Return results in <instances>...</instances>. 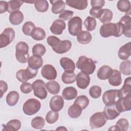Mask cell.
I'll list each match as a JSON object with an SVG mask.
<instances>
[{"instance_id":"ee69618b","label":"cell","mask_w":131,"mask_h":131,"mask_svg":"<svg viewBox=\"0 0 131 131\" xmlns=\"http://www.w3.org/2000/svg\"><path fill=\"white\" fill-rule=\"evenodd\" d=\"M32 53L33 55L41 57L46 52L45 47L41 43H37L32 48Z\"/></svg>"},{"instance_id":"7bdbcfd3","label":"cell","mask_w":131,"mask_h":131,"mask_svg":"<svg viewBox=\"0 0 131 131\" xmlns=\"http://www.w3.org/2000/svg\"><path fill=\"white\" fill-rule=\"evenodd\" d=\"M84 25L88 31H92L95 29L97 22L96 19L93 17L88 16L84 21Z\"/></svg>"},{"instance_id":"83f0119b","label":"cell","mask_w":131,"mask_h":131,"mask_svg":"<svg viewBox=\"0 0 131 131\" xmlns=\"http://www.w3.org/2000/svg\"><path fill=\"white\" fill-rule=\"evenodd\" d=\"M50 3L52 6L51 10L53 13H61L63 11H64L66 6V3L63 1H50Z\"/></svg>"},{"instance_id":"6f0895ef","label":"cell","mask_w":131,"mask_h":131,"mask_svg":"<svg viewBox=\"0 0 131 131\" xmlns=\"http://www.w3.org/2000/svg\"><path fill=\"white\" fill-rule=\"evenodd\" d=\"M56 130H67V129L66 128V127H64V126H59L58 128H57L56 129Z\"/></svg>"},{"instance_id":"d6a6232c","label":"cell","mask_w":131,"mask_h":131,"mask_svg":"<svg viewBox=\"0 0 131 131\" xmlns=\"http://www.w3.org/2000/svg\"><path fill=\"white\" fill-rule=\"evenodd\" d=\"M82 108L77 104L74 103L68 109V115L72 118H77L79 117L82 113Z\"/></svg>"},{"instance_id":"c3c4849f","label":"cell","mask_w":131,"mask_h":131,"mask_svg":"<svg viewBox=\"0 0 131 131\" xmlns=\"http://www.w3.org/2000/svg\"><path fill=\"white\" fill-rule=\"evenodd\" d=\"M116 125L118 127L119 130L122 131H126L129 128L128 121L125 118H121L118 120Z\"/></svg>"},{"instance_id":"8fae6325","label":"cell","mask_w":131,"mask_h":131,"mask_svg":"<svg viewBox=\"0 0 131 131\" xmlns=\"http://www.w3.org/2000/svg\"><path fill=\"white\" fill-rule=\"evenodd\" d=\"M15 31L11 28L4 29L0 35V48H3L9 45L15 37Z\"/></svg>"},{"instance_id":"52a82bcc","label":"cell","mask_w":131,"mask_h":131,"mask_svg":"<svg viewBox=\"0 0 131 131\" xmlns=\"http://www.w3.org/2000/svg\"><path fill=\"white\" fill-rule=\"evenodd\" d=\"M34 95L40 99H44L47 96V92L46 90V84L41 79L34 81L32 84Z\"/></svg>"},{"instance_id":"30bf717a","label":"cell","mask_w":131,"mask_h":131,"mask_svg":"<svg viewBox=\"0 0 131 131\" xmlns=\"http://www.w3.org/2000/svg\"><path fill=\"white\" fill-rule=\"evenodd\" d=\"M120 98L118 90H109L105 91L102 95V101L105 105L115 104Z\"/></svg>"},{"instance_id":"bcb514c9","label":"cell","mask_w":131,"mask_h":131,"mask_svg":"<svg viewBox=\"0 0 131 131\" xmlns=\"http://www.w3.org/2000/svg\"><path fill=\"white\" fill-rule=\"evenodd\" d=\"M35 28V26L34 23L31 21H27L23 25L22 31L25 35L31 36V34Z\"/></svg>"},{"instance_id":"d4e9b609","label":"cell","mask_w":131,"mask_h":131,"mask_svg":"<svg viewBox=\"0 0 131 131\" xmlns=\"http://www.w3.org/2000/svg\"><path fill=\"white\" fill-rule=\"evenodd\" d=\"M62 95L63 98L67 100H71L75 99L77 95V90L72 86H69L64 88L62 91Z\"/></svg>"},{"instance_id":"f1b7e54d","label":"cell","mask_w":131,"mask_h":131,"mask_svg":"<svg viewBox=\"0 0 131 131\" xmlns=\"http://www.w3.org/2000/svg\"><path fill=\"white\" fill-rule=\"evenodd\" d=\"M92 38V35L88 31H81L77 35V40L81 44H88L91 42Z\"/></svg>"},{"instance_id":"4316f807","label":"cell","mask_w":131,"mask_h":131,"mask_svg":"<svg viewBox=\"0 0 131 131\" xmlns=\"http://www.w3.org/2000/svg\"><path fill=\"white\" fill-rule=\"evenodd\" d=\"M24 20V15L20 11H17L10 13L9 15L10 23L13 25H18Z\"/></svg>"},{"instance_id":"ffe728a7","label":"cell","mask_w":131,"mask_h":131,"mask_svg":"<svg viewBox=\"0 0 131 131\" xmlns=\"http://www.w3.org/2000/svg\"><path fill=\"white\" fill-rule=\"evenodd\" d=\"M60 64L64 72H73L75 69L74 61L68 57H62L60 59Z\"/></svg>"},{"instance_id":"2e32d148","label":"cell","mask_w":131,"mask_h":131,"mask_svg":"<svg viewBox=\"0 0 131 131\" xmlns=\"http://www.w3.org/2000/svg\"><path fill=\"white\" fill-rule=\"evenodd\" d=\"M76 84L81 89H85L90 84V77L88 75H86L80 72L76 75Z\"/></svg>"},{"instance_id":"7dc6e473","label":"cell","mask_w":131,"mask_h":131,"mask_svg":"<svg viewBox=\"0 0 131 131\" xmlns=\"http://www.w3.org/2000/svg\"><path fill=\"white\" fill-rule=\"evenodd\" d=\"M101 88L98 85H93L89 89V95L94 99L98 98L101 94Z\"/></svg>"},{"instance_id":"681fc988","label":"cell","mask_w":131,"mask_h":131,"mask_svg":"<svg viewBox=\"0 0 131 131\" xmlns=\"http://www.w3.org/2000/svg\"><path fill=\"white\" fill-rule=\"evenodd\" d=\"M74 12L71 10H66L63 11L59 15V18L61 20H68L72 18Z\"/></svg>"},{"instance_id":"ba28073f","label":"cell","mask_w":131,"mask_h":131,"mask_svg":"<svg viewBox=\"0 0 131 131\" xmlns=\"http://www.w3.org/2000/svg\"><path fill=\"white\" fill-rule=\"evenodd\" d=\"M107 122V119L103 112H97L93 114L89 120L90 125L92 129L98 128L104 126Z\"/></svg>"},{"instance_id":"816d5d0a","label":"cell","mask_w":131,"mask_h":131,"mask_svg":"<svg viewBox=\"0 0 131 131\" xmlns=\"http://www.w3.org/2000/svg\"><path fill=\"white\" fill-rule=\"evenodd\" d=\"M105 4V1L104 0H91V5L92 8L101 9Z\"/></svg>"},{"instance_id":"44dd1931","label":"cell","mask_w":131,"mask_h":131,"mask_svg":"<svg viewBox=\"0 0 131 131\" xmlns=\"http://www.w3.org/2000/svg\"><path fill=\"white\" fill-rule=\"evenodd\" d=\"M113 72L112 68L107 65L101 67L97 72V76L99 79L106 80L108 79Z\"/></svg>"},{"instance_id":"9f6ffc18","label":"cell","mask_w":131,"mask_h":131,"mask_svg":"<svg viewBox=\"0 0 131 131\" xmlns=\"http://www.w3.org/2000/svg\"><path fill=\"white\" fill-rule=\"evenodd\" d=\"M120 130L118 127L116 125H114V126H111V127H110L109 129H108V130Z\"/></svg>"},{"instance_id":"1f68e13d","label":"cell","mask_w":131,"mask_h":131,"mask_svg":"<svg viewBox=\"0 0 131 131\" xmlns=\"http://www.w3.org/2000/svg\"><path fill=\"white\" fill-rule=\"evenodd\" d=\"M31 36L35 40H41L46 38V34L43 29L40 27H35L32 31Z\"/></svg>"},{"instance_id":"f35d334b","label":"cell","mask_w":131,"mask_h":131,"mask_svg":"<svg viewBox=\"0 0 131 131\" xmlns=\"http://www.w3.org/2000/svg\"><path fill=\"white\" fill-rule=\"evenodd\" d=\"M121 73L125 75H130L131 72V62L129 60H125L122 61L119 66Z\"/></svg>"},{"instance_id":"b9f144b4","label":"cell","mask_w":131,"mask_h":131,"mask_svg":"<svg viewBox=\"0 0 131 131\" xmlns=\"http://www.w3.org/2000/svg\"><path fill=\"white\" fill-rule=\"evenodd\" d=\"M31 124L33 128L36 129H40L44 127L45 120L41 117H36L32 120Z\"/></svg>"},{"instance_id":"603a6c76","label":"cell","mask_w":131,"mask_h":131,"mask_svg":"<svg viewBox=\"0 0 131 131\" xmlns=\"http://www.w3.org/2000/svg\"><path fill=\"white\" fill-rule=\"evenodd\" d=\"M108 82L112 86H117L122 83L121 73L117 70H113V72L108 78Z\"/></svg>"},{"instance_id":"836d02e7","label":"cell","mask_w":131,"mask_h":131,"mask_svg":"<svg viewBox=\"0 0 131 131\" xmlns=\"http://www.w3.org/2000/svg\"><path fill=\"white\" fill-rule=\"evenodd\" d=\"M46 87L48 92L51 94H58L60 89L59 84L56 81L52 80L48 81L46 83Z\"/></svg>"},{"instance_id":"5bb4252c","label":"cell","mask_w":131,"mask_h":131,"mask_svg":"<svg viewBox=\"0 0 131 131\" xmlns=\"http://www.w3.org/2000/svg\"><path fill=\"white\" fill-rule=\"evenodd\" d=\"M123 28V34L127 37H131V18L129 15L125 14L119 21Z\"/></svg>"},{"instance_id":"8992f818","label":"cell","mask_w":131,"mask_h":131,"mask_svg":"<svg viewBox=\"0 0 131 131\" xmlns=\"http://www.w3.org/2000/svg\"><path fill=\"white\" fill-rule=\"evenodd\" d=\"M38 73V70L31 68L29 66L26 69H21L18 71L16 74L17 79L20 82H26L28 80L34 78Z\"/></svg>"},{"instance_id":"f5cc1de1","label":"cell","mask_w":131,"mask_h":131,"mask_svg":"<svg viewBox=\"0 0 131 131\" xmlns=\"http://www.w3.org/2000/svg\"><path fill=\"white\" fill-rule=\"evenodd\" d=\"M103 11L102 9H97V8H92L90 10V14L93 17V18H99Z\"/></svg>"},{"instance_id":"11a10c76","label":"cell","mask_w":131,"mask_h":131,"mask_svg":"<svg viewBox=\"0 0 131 131\" xmlns=\"http://www.w3.org/2000/svg\"><path fill=\"white\" fill-rule=\"evenodd\" d=\"M0 89H1V97L2 98L3 94L6 92L8 89V85L5 81L3 80H0Z\"/></svg>"},{"instance_id":"3957f363","label":"cell","mask_w":131,"mask_h":131,"mask_svg":"<svg viewBox=\"0 0 131 131\" xmlns=\"http://www.w3.org/2000/svg\"><path fill=\"white\" fill-rule=\"evenodd\" d=\"M76 66L82 73L88 75L92 74L96 69L95 61L85 56H81L79 57Z\"/></svg>"},{"instance_id":"db71d44e","label":"cell","mask_w":131,"mask_h":131,"mask_svg":"<svg viewBox=\"0 0 131 131\" xmlns=\"http://www.w3.org/2000/svg\"><path fill=\"white\" fill-rule=\"evenodd\" d=\"M8 4L6 1H0V13L2 14L8 11Z\"/></svg>"},{"instance_id":"9c48e42d","label":"cell","mask_w":131,"mask_h":131,"mask_svg":"<svg viewBox=\"0 0 131 131\" xmlns=\"http://www.w3.org/2000/svg\"><path fill=\"white\" fill-rule=\"evenodd\" d=\"M68 25L69 33L73 36H76L81 31L82 19L78 16H74L69 20Z\"/></svg>"},{"instance_id":"cb8c5ba5","label":"cell","mask_w":131,"mask_h":131,"mask_svg":"<svg viewBox=\"0 0 131 131\" xmlns=\"http://www.w3.org/2000/svg\"><path fill=\"white\" fill-rule=\"evenodd\" d=\"M28 66L32 69L38 70L43 64V60L41 57L32 55L29 57L28 61Z\"/></svg>"},{"instance_id":"ab89813d","label":"cell","mask_w":131,"mask_h":131,"mask_svg":"<svg viewBox=\"0 0 131 131\" xmlns=\"http://www.w3.org/2000/svg\"><path fill=\"white\" fill-rule=\"evenodd\" d=\"M118 9L123 12H130V3L128 0L119 1L117 4Z\"/></svg>"},{"instance_id":"9a60e30c","label":"cell","mask_w":131,"mask_h":131,"mask_svg":"<svg viewBox=\"0 0 131 131\" xmlns=\"http://www.w3.org/2000/svg\"><path fill=\"white\" fill-rule=\"evenodd\" d=\"M64 105V101L62 97L59 95L53 96L50 101V107L55 112H59L61 110Z\"/></svg>"},{"instance_id":"7402d4cb","label":"cell","mask_w":131,"mask_h":131,"mask_svg":"<svg viewBox=\"0 0 131 131\" xmlns=\"http://www.w3.org/2000/svg\"><path fill=\"white\" fill-rule=\"evenodd\" d=\"M131 55V43L128 42L119 49L118 56L122 60H126Z\"/></svg>"},{"instance_id":"f6af8a7d","label":"cell","mask_w":131,"mask_h":131,"mask_svg":"<svg viewBox=\"0 0 131 131\" xmlns=\"http://www.w3.org/2000/svg\"><path fill=\"white\" fill-rule=\"evenodd\" d=\"M59 113L58 112H55L52 110L47 113L46 116V120L48 123L53 124L57 121Z\"/></svg>"},{"instance_id":"5b68a950","label":"cell","mask_w":131,"mask_h":131,"mask_svg":"<svg viewBox=\"0 0 131 131\" xmlns=\"http://www.w3.org/2000/svg\"><path fill=\"white\" fill-rule=\"evenodd\" d=\"M41 107V103L39 100L34 98L27 100L23 106V112L27 115L31 116L37 113Z\"/></svg>"},{"instance_id":"8d00e7d4","label":"cell","mask_w":131,"mask_h":131,"mask_svg":"<svg viewBox=\"0 0 131 131\" xmlns=\"http://www.w3.org/2000/svg\"><path fill=\"white\" fill-rule=\"evenodd\" d=\"M34 6L37 11L43 13L48 10L49 4L46 0H37L35 1Z\"/></svg>"},{"instance_id":"e575fe53","label":"cell","mask_w":131,"mask_h":131,"mask_svg":"<svg viewBox=\"0 0 131 131\" xmlns=\"http://www.w3.org/2000/svg\"><path fill=\"white\" fill-rule=\"evenodd\" d=\"M24 2L20 0H12L8 2V12L11 13L13 12L19 11L20 7L23 4Z\"/></svg>"},{"instance_id":"d590c367","label":"cell","mask_w":131,"mask_h":131,"mask_svg":"<svg viewBox=\"0 0 131 131\" xmlns=\"http://www.w3.org/2000/svg\"><path fill=\"white\" fill-rule=\"evenodd\" d=\"M113 14L112 11L108 9H103L102 13L99 18L100 21L103 24L108 23L113 18Z\"/></svg>"},{"instance_id":"f546056e","label":"cell","mask_w":131,"mask_h":131,"mask_svg":"<svg viewBox=\"0 0 131 131\" xmlns=\"http://www.w3.org/2000/svg\"><path fill=\"white\" fill-rule=\"evenodd\" d=\"M19 93L15 91L10 92L6 96V102L9 106H13L16 104L19 100Z\"/></svg>"},{"instance_id":"6da1fadb","label":"cell","mask_w":131,"mask_h":131,"mask_svg":"<svg viewBox=\"0 0 131 131\" xmlns=\"http://www.w3.org/2000/svg\"><path fill=\"white\" fill-rule=\"evenodd\" d=\"M48 44L57 54H63L69 51L72 47V42L69 40H61L58 37L51 35L47 39Z\"/></svg>"},{"instance_id":"f907efd6","label":"cell","mask_w":131,"mask_h":131,"mask_svg":"<svg viewBox=\"0 0 131 131\" xmlns=\"http://www.w3.org/2000/svg\"><path fill=\"white\" fill-rule=\"evenodd\" d=\"M20 90L22 93L24 94H28L32 92L33 90L32 85L30 83L24 82L20 85Z\"/></svg>"},{"instance_id":"74e56055","label":"cell","mask_w":131,"mask_h":131,"mask_svg":"<svg viewBox=\"0 0 131 131\" xmlns=\"http://www.w3.org/2000/svg\"><path fill=\"white\" fill-rule=\"evenodd\" d=\"M76 75L74 72H64L61 76V80L65 84H71L76 80Z\"/></svg>"},{"instance_id":"277c9868","label":"cell","mask_w":131,"mask_h":131,"mask_svg":"<svg viewBox=\"0 0 131 131\" xmlns=\"http://www.w3.org/2000/svg\"><path fill=\"white\" fill-rule=\"evenodd\" d=\"M29 46L24 41L18 42L15 47V57L17 60L21 63L28 62L29 58Z\"/></svg>"},{"instance_id":"ac0fdd59","label":"cell","mask_w":131,"mask_h":131,"mask_svg":"<svg viewBox=\"0 0 131 131\" xmlns=\"http://www.w3.org/2000/svg\"><path fill=\"white\" fill-rule=\"evenodd\" d=\"M103 114L107 120H114L119 116L120 113L117 110L115 104L105 105Z\"/></svg>"},{"instance_id":"60d3db41","label":"cell","mask_w":131,"mask_h":131,"mask_svg":"<svg viewBox=\"0 0 131 131\" xmlns=\"http://www.w3.org/2000/svg\"><path fill=\"white\" fill-rule=\"evenodd\" d=\"M74 103L79 105L83 110L89 105V99L88 97L85 95H80L77 97Z\"/></svg>"},{"instance_id":"7a4b0ae2","label":"cell","mask_w":131,"mask_h":131,"mask_svg":"<svg viewBox=\"0 0 131 131\" xmlns=\"http://www.w3.org/2000/svg\"><path fill=\"white\" fill-rule=\"evenodd\" d=\"M99 32L100 35L104 38L111 36L118 37L123 34V28L119 22L117 23H108L104 24L101 26Z\"/></svg>"},{"instance_id":"4dcf8cb0","label":"cell","mask_w":131,"mask_h":131,"mask_svg":"<svg viewBox=\"0 0 131 131\" xmlns=\"http://www.w3.org/2000/svg\"><path fill=\"white\" fill-rule=\"evenodd\" d=\"M120 97H122L131 93V77H128L125 79L122 88L119 90Z\"/></svg>"},{"instance_id":"d6986e66","label":"cell","mask_w":131,"mask_h":131,"mask_svg":"<svg viewBox=\"0 0 131 131\" xmlns=\"http://www.w3.org/2000/svg\"><path fill=\"white\" fill-rule=\"evenodd\" d=\"M66 4L75 9L83 10L88 7V3L86 0H67Z\"/></svg>"},{"instance_id":"7c38bea8","label":"cell","mask_w":131,"mask_h":131,"mask_svg":"<svg viewBox=\"0 0 131 131\" xmlns=\"http://www.w3.org/2000/svg\"><path fill=\"white\" fill-rule=\"evenodd\" d=\"M117 110L120 113L129 111L131 110V93L120 98L115 103Z\"/></svg>"},{"instance_id":"e0dca14e","label":"cell","mask_w":131,"mask_h":131,"mask_svg":"<svg viewBox=\"0 0 131 131\" xmlns=\"http://www.w3.org/2000/svg\"><path fill=\"white\" fill-rule=\"evenodd\" d=\"M66 25L64 20L60 19L54 20L50 27L51 32L55 35H60L66 29Z\"/></svg>"},{"instance_id":"4fadbf2b","label":"cell","mask_w":131,"mask_h":131,"mask_svg":"<svg viewBox=\"0 0 131 131\" xmlns=\"http://www.w3.org/2000/svg\"><path fill=\"white\" fill-rule=\"evenodd\" d=\"M42 76L48 80H54L57 77V72L55 68L51 64H47L41 69Z\"/></svg>"},{"instance_id":"484cf974","label":"cell","mask_w":131,"mask_h":131,"mask_svg":"<svg viewBox=\"0 0 131 131\" xmlns=\"http://www.w3.org/2000/svg\"><path fill=\"white\" fill-rule=\"evenodd\" d=\"M21 127V122L17 119L10 120L4 125L2 131H17Z\"/></svg>"}]
</instances>
